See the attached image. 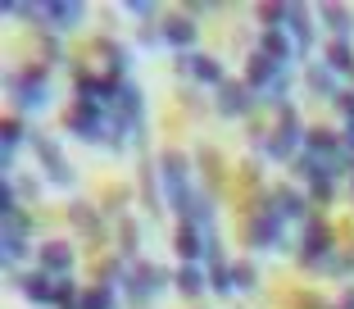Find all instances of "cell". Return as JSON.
<instances>
[{
  "mask_svg": "<svg viewBox=\"0 0 354 309\" xmlns=\"http://www.w3.org/2000/svg\"><path fill=\"white\" fill-rule=\"evenodd\" d=\"M177 69L187 73V78H196V82H205V87H223L227 82V78H223V64L214 60V55H182Z\"/></svg>",
  "mask_w": 354,
  "mask_h": 309,
  "instance_id": "9c48e42d",
  "label": "cell"
},
{
  "mask_svg": "<svg viewBox=\"0 0 354 309\" xmlns=\"http://www.w3.org/2000/svg\"><path fill=\"white\" fill-rule=\"evenodd\" d=\"M136 241H141V237H136L132 218H127V223H123V255H136Z\"/></svg>",
  "mask_w": 354,
  "mask_h": 309,
  "instance_id": "d590c367",
  "label": "cell"
},
{
  "mask_svg": "<svg viewBox=\"0 0 354 309\" xmlns=\"http://www.w3.org/2000/svg\"><path fill=\"white\" fill-rule=\"evenodd\" d=\"M232 282H236V291H254L259 273H254V264H232Z\"/></svg>",
  "mask_w": 354,
  "mask_h": 309,
  "instance_id": "f546056e",
  "label": "cell"
},
{
  "mask_svg": "<svg viewBox=\"0 0 354 309\" xmlns=\"http://www.w3.org/2000/svg\"><path fill=\"white\" fill-rule=\"evenodd\" d=\"M23 255H28V232H10V227H5V259L19 264Z\"/></svg>",
  "mask_w": 354,
  "mask_h": 309,
  "instance_id": "f1b7e54d",
  "label": "cell"
},
{
  "mask_svg": "<svg viewBox=\"0 0 354 309\" xmlns=\"http://www.w3.org/2000/svg\"><path fill=\"white\" fill-rule=\"evenodd\" d=\"M277 73H281L277 60H268L263 51H254L250 60H245V87H250V91H268V87L277 82Z\"/></svg>",
  "mask_w": 354,
  "mask_h": 309,
  "instance_id": "8fae6325",
  "label": "cell"
},
{
  "mask_svg": "<svg viewBox=\"0 0 354 309\" xmlns=\"http://www.w3.org/2000/svg\"><path fill=\"white\" fill-rule=\"evenodd\" d=\"M10 214H19V209H14V186L0 182V218H10Z\"/></svg>",
  "mask_w": 354,
  "mask_h": 309,
  "instance_id": "d6a6232c",
  "label": "cell"
},
{
  "mask_svg": "<svg viewBox=\"0 0 354 309\" xmlns=\"http://www.w3.org/2000/svg\"><path fill=\"white\" fill-rule=\"evenodd\" d=\"M245 241L259 246V250H277L281 246V218H272L268 209L250 214V223H245Z\"/></svg>",
  "mask_w": 354,
  "mask_h": 309,
  "instance_id": "52a82bcc",
  "label": "cell"
},
{
  "mask_svg": "<svg viewBox=\"0 0 354 309\" xmlns=\"http://www.w3.org/2000/svg\"><path fill=\"white\" fill-rule=\"evenodd\" d=\"M263 209H268L272 218H281V223H291V218H304V196H300V191H291V186H277Z\"/></svg>",
  "mask_w": 354,
  "mask_h": 309,
  "instance_id": "7c38bea8",
  "label": "cell"
},
{
  "mask_svg": "<svg viewBox=\"0 0 354 309\" xmlns=\"http://www.w3.org/2000/svg\"><path fill=\"white\" fill-rule=\"evenodd\" d=\"M68 218H73V227H77V232H86L91 241H100V237H104V218L95 214L91 205H73V209H68Z\"/></svg>",
  "mask_w": 354,
  "mask_h": 309,
  "instance_id": "ffe728a7",
  "label": "cell"
},
{
  "mask_svg": "<svg viewBox=\"0 0 354 309\" xmlns=\"http://www.w3.org/2000/svg\"><path fill=\"white\" fill-rule=\"evenodd\" d=\"M286 87H291V73L281 69V73H277V82L268 87V96H272V100H286Z\"/></svg>",
  "mask_w": 354,
  "mask_h": 309,
  "instance_id": "e575fe53",
  "label": "cell"
},
{
  "mask_svg": "<svg viewBox=\"0 0 354 309\" xmlns=\"http://www.w3.org/2000/svg\"><path fill=\"white\" fill-rule=\"evenodd\" d=\"M254 109V91L245 82H223L218 87V114L223 118H241V114Z\"/></svg>",
  "mask_w": 354,
  "mask_h": 309,
  "instance_id": "ba28073f",
  "label": "cell"
},
{
  "mask_svg": "<svg viewBox=\"0 0 354 309\" xmlns=\"http://www.w3.org/2000/svg\"><path fill=\"white\" fill-rule=\"evenodd\" d=\"M196 19H187V14H182V19H168L164 23V42L173 46V51H191V46H196Z\"/></svg>",
  "mask_w": 354,
  "mask_h": 309,
  "instance_id": "e0dca14e",
  "label": "cell"
},
{
  "mask_svg": "<svg viewBox=\"0 0 354 309\" xmlns=\"http://www.w3.org/2000/svg\"><path fill=\"white\" fill-rule=\"evenodd\" d=\"M304 145H309L318 159H327V164H341V136L336 132H327V127H313V132H304Z\"/></svg>",
  "mask_w": 354,
  "mask_h": 309,
  "instance_id": "2e32d148",
  "label": "cell"
},
{
  "mask_svg": "<svg viewBox=\"0 0 354 309\" xmlns=\"http://www.w3.org/2000/svg\"><path fill=\"white\" fill-rule=\"evenodd\" d=\"M82 14H86V5H77V0H55V5H46V23H50V32L77 28Z\"/></svg>",
  "mask_w": 354,
  "mask_h": 309,
  "instance_id": "9a60e30c",
  "label": "cell"
},
{
  "mask_svg": "<svg viewBox=\"0 0 354 309\" xmlns=\"http://www.w3.org/2000/svg\"><path fill=\"white\" fill-rule=\"evenodd\" d=\"M28 145L37 150V159H41V168H46V177H50L55 186H73V164L64 159V150L50 141V136H41V132H32L28 136Z\"/></svg>",
  "mask_w": 354,
  "mask_h": 309,
  "instance_id": "277c9868",
  "label": "cell"
},
{
  "mask_svg": "<svg viewBox=\"0 0 354 309\" xmlns=\"http://www.w3.org/2000/svg\"><path fill=\"white\" fill-rule=\"evenodd\" d=\"M286 37L300 55H309L313 46V23H309V5H286Z\"/></svg>",
  "mask_w": 354,
  "mask_h": 309,
  "instance_id": "30bf717a",
  "label": "cell"
},
{
  "mask_svg": "<svg viewBox=\"0 0 354 309\" xmlns=\"http://www.w3.org/2000/svg\"><path fill=\"white\" fill-rule=\"evenodd\" d=\"M300 141H304V127H300V114L291 109V105H277V127H272L268 136H263V154L268 159H291L295 150H300Z\"/></svg>",
  "mask_w": 354,
  "mask_h": 309,
  "instance_id": "7a4b0ae2",
  "label": "cell"
},
{
  "mask_svg": "<svg viewBox=\"0 0 354 309\" xmlns=\"http://www.w3.org/2000/svg\"><path fill=\"white\" fill-rule=\"evenodd\" d=\"M164 287H168L164 268H155V264H127V291H132V300H155Z\"/></svg>",
  "mask_w": 354,
  "mask_h": 309,
  "instance_id": "8992f818",
  "label": "cell"
},
{
  "mask_svg": "<svg viewBox=\"0 0 354 309\" xmlns=\"http://www.w3.org/2000/svg\"><path fill=\"white\" fill-rule=\"evenodd\" d=\"M104 55H109V73H114V78H123V69H127V51H123V46H114V42H104Z\"/></svg>",
  "mask_w": 354,
  "mask_h": 309,
  "instance_id": "1f68e13d",
  "label": "cell"
},
{
  "mask_svg": "<svg viewBox=\"0 0 354 309\" xmlns=\"http://www.w3.org/2000/svg\"><path fill=\"white\" fill-rule=\"evenodd\" d=\"M14 287H19L23 296L32 300V305H50V300H55V278L46 273V268H37V273H23Z\"/></svg>",
  "mask_w": 354,
  "mask_h": 309,
  "instance_id": "5bb4252c",
  "label": "cell"
},
{
  "mask_svg": "<svg viewBox=\"0 0 354 309\" xmlns=\"http://www.w3.org/2000/svg\"><path fill=\"white\" fill-rule=\"evenodd\" d=\"M173 287L182 291V296H200V291L209 287V278H205V268H200V264H182V268H177V278H173Z\"/></svg>",
  "mask_w": 354,
  "mask_h": 309,
  "instance_id": "44dd1931",
  "label": "cell"
},
{
  "mask_svg": "<svg viewBox=\"0 0 354 309\" xmlns=\"http://www.w3.org/2000/svg\"><path fill=\"white\" fill-rule=\"evenodd\" d=\"M55 305L59 309H82V296H77L73 278H55Z\"/></svg>",
  "mask_w": 354,
  "mask_h": 309,
  "instance_id": "484cf974",
  "label": "cell"
},
{
  "mask_svg": "<svg viewBox=\"0 0 354 309\" xmlns=\"http://www.w3.org/2000/svg\"><path fill=\"white\" fill-rule=\"evenodd\" d=\"M159 182H164V200L173 205V214H187L191 196H196V186H191V164H187V154L168 150L164 159H159Z\"/></svg>",
  "mask_w": 354,
  "mask_h": 309,
  "instance_id": "6da1fadb",
  "label": "cell"
},
{
  "mask_svg": "<svg viewBox=\"0 0 354 309\" xmlns=\"http://www.w3.org/2000/svg\"><path fill=\"white\" fill-rule=\"evenodd\" d=\"M41 268L50 278H68L73 273V246L68 241H46L41 246Z\"/></svg>",
  "mask_w": 354,
  "mask_h": 309,
  "instance_id": "4fadbf2b",
  "label": "cell"
},
{
  "mask_svg": "<svg viewBox=\"0 0 354 309\" xmlns=\"http://www.w3.org/2000/svg\"><path fill=\"white\" fill-rule=\"evenodd\" d=\"M82 309H114V287H104V282H100V287H91L82 296Z\"/></svg>",
  "mask_w": 354,
  "mask_h": 309,
  "instance_id": "83f0119b",
  "label": "cell"
},
{
  "mask_svg": "<svg viewBox=\"0 0 354 309\" xmlns=\"http://www.w3.org/2000/svg\"><path fill=\"white\" fill-rule=\"evenodd\" d=\"M300 264L304 268H327V264H332V227H327V223H309V227H304Z\"/></svg>",
  "mask_w": 354,
  "mask_h": 309,
  "instance_id": "5b68a950",
  "label": "cell"
},
{
  "mask_svg": "<svg viewBox=\"0 0 354 309\" xmlns=\"http://www.w3.org/2000/svg\"><path fill=\"white\" fill-rule=\"evenodd\" d=\"M254 14H259V23H263V28H281V23H286V5H259V10H254Z\"/></svg>",
  "mask_w": 354,
  "mask_h": 309,
  "instance_id": "4dcf8cb0",
  "label": "cell"
},
{
  "mask_svg": "<svg viewBox=\"0 0 354 309\" xmlns=\"http://www.w3.org/2000/svg\"><path fill=\"white\" fill-rule=\"evenodd\" d=\"M10 100L19 105L23 114H37L50 105V78H46V69H23L10 78Z\"/></svg>",
  "mask_w": 354,
  "mask_h": 309,
  "instance_id": "3957f363",
  "label": "cell"
},
{
  "mask_svg": "<svg viewBox=\"0 0 354 309\" xmlns=\"http://www.w3.org/2000/svg\"><path fill=\"white\" fill-rule=\"evenodd\" d=\"M323 64L332 73H354V51H350V42H332L327 46V55H323Z\"/></svg>",
  "mask_w": 354,
  "mask_h": 309,
  "instance_id": "cb8c5ba5",
  "label": "cell"
},
{
  "mask_svg": "<svg viewBox=\"0 0 354 309\" xmlns=\"http://www.w3.org/2000/svg\"><path fill=\"white\" fill-rule=\"evenodd\" d=\"M123 14H132V19H150V14H155V5H150V0H127Z\"/></svg>",
  "mask_w": 354,
  "mask_h": 309,
  "instance_id": "836d02e7",
  "label": "cell"
},
{
  "mask_svg": "<svg viewBox=\"0 0 354 309\" xmlns=\"http://www.w3.org/2000/svg\"><path fill=\"white\" fill-rule=\"evenodd\" d=\"M209 287L218 291V296H232L236 282H232V264H209Z\"/></svg>",
  "mask_w": 354,
  "mask_h": 309,
  "instance_id": "4316f807",
  "label": "cell"
},
{
  "mask_svg": "<svg viewBox=\"0 0 354 309\" xmlns=\"http://www.w3.org/2000/svg\"><path fill=\"white\" fill-rule=\"evenodd\" d=\"M0 136H5V141H0V154H5V168H10V159H14V150H19V141H23V136H28V127H23L19 118H10V123H5V132H0Z\"/></svg>",
  "mask_w": 354,
  "mask_h": 309,
  "instance_id": "d4e9b609",
  "label": "cell"
},
{
  "mask_svg": "<svg viewBox=\"0 0 354 309\" xmlns=\"http://www.w3.org/2000/svg\"><path fill=\"white\" fill-rule=\"evenodd\" d=\"M309 91L313 96H327V100L341 96V91H336V73L327 69V64H313V69H309Z\"/></svg>",
  "mask_w": 354,
  "mask_h": 309,
  "instance_id": "603a6c76",
  "label": "cell"
},
{
  "mask_svg": "<svg viewBox=\"0 0 354 309\" xmlns=\"http://www.w3.org/2000/svg\"><path fill=\"white\" fill-rule=\"evenodd\" d=\"M259 51L268 55V60H277L281 69H286V60H291V37H286L281 28H272V32H263V46H259Z\"/></svg>",
  "mask_w": 354,
  "mask_h": 309,
  "instance_id": "7402d4cb",
  "label": "cell"
},
{
  "mask_svg": "<svg viewBox=\"0 0 354 309\" xmlns=\"http://www.w3.org/2000/svg\"><path fill=\"white\" fill-rule=\"evenodd\" d=\"M205 232L200 227H191V223H182L177 227V255L187 259V264H196V259H205Z\"/></svg>",
  "mask_w": 354,
  "mask_h": 309,
  "instance_id": "ac0fdd59",
  "label": "cell"
},
{
  "mask_svg": "<svg viewBox=\"0 0 354 309\" xmlns=\"http://www.w3.org/2000/svg\"><path fill=\"white\" fill-rule=\"evenodd\" d=\"M318 19H323L327 28H332L336 42H350V32H354V14L345 10V5H323V10H318Z\"/></svg>",
  "mask_w": 354,
  "mask_h": 309,
  "instance_id": "d6986e66",
  "label": "cell"
},
{
  "mask_svg": "<svg viewBox=\"0 0 354 309\" xmlns=\"http://www.w3.org/2000/svg\"><path fill=\"white\" fill-rule=\"evenodd\" d=\"M336 109H341L345 118L354 123V91H341V96H336Z\"/></svg>",
  "mask_w": 354,
  "mask_h": 309,
  "instance_id": "8d00e7d4",
  "label": "cell"
}]
</instances>
